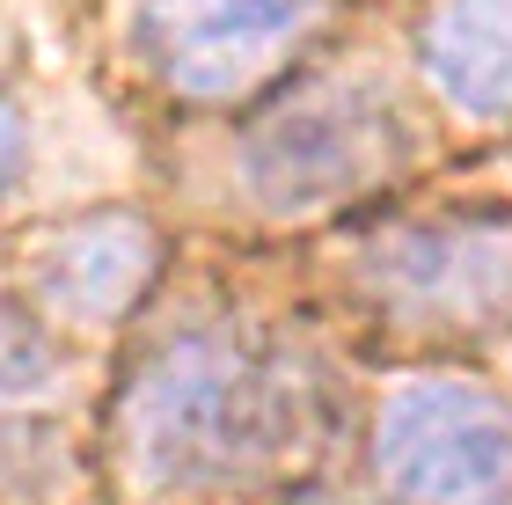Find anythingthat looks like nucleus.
<instances>
[{
    "mask_svg": "<svg viewBox=\"0 0 512 505\" xmlns=\"http://www.w3.org/2000/svg\"><path fill=\"white\" fill-rule=\"evenodd\" d=\"M322 432V381L235 315H183L132 352L110 447L139 491H235L293 469Z\"/></svg>",
    "mask_w": 512,
    "mask_h": 505,
    "instance_id": "obj_1",
    "label": "nucleus"
},
{
    "mask_svg": "<svg viewBox=\"0 0 512 505\" xmlns=\"http://www.w3.org/2000/svg\"><path fill=\"white\" fill-rule=\"evenodd\" d=\"M410 154L417 125L381 81H300L249 118L235 169L271 213H330L374 198Z\"/></svg>",
    "mask_w": 512,
    "mask_h": 505,
    "instance_id": "obj_2",
    "label": "nucleus"
},
{
    "mask_svg": "<svg viewBox=\"0 0 512 505\" xmlns=\"http://www.w3.org/2000/svg\"><path fill=\"white\" fill-rule=\"evenodd\" d=\"M374 476L395 505H512V396L410 374L374 410Z\"/></svg>",
    "mask_w": 512,
    "mask_h": 505,
    "instance_id": "obj_3",
    "label": "nucleus"
},
{
    "mask_svg": "<svg viewBox=\"0 0 512 505\" xmlns=\"http://www.w3.org/2000/svg\"><path fill=\"white\" fill-rule=\"evenodd\" d=\"M352 286L388 330L483 337L512 323V220H395L352 249Z\"/></svg>",
    "mask_w": 512,
    "mask_h": 505,
    "instance_id": "obj_4",
    "label": "nucleus"
},
{
    "mask_svg": "<svg viewBox=\"0 0 512 505\" xmlns=\"http://www.w3.org/2000/svg\"><path fill=\"white\" fill-rule=\"evenodd\" d=\"M322 0H132V44L183 103H242L286 66Z\"/></svg>",
    "mask_w": 512,
    "mask_h": 505,
    "instance_id": "obj_5",
    "label": "nucleus"
},
{
    "mask_svg": "<svg viewBox=\"0 0 512 505\" xmlns=\"http://www.w3.org/2000/svg\"><path fill=\"white\" fill-rule=\"evenodd\" d=\"M161 271V242L139 213H81L44 235V249L30 257V293L52 323H81V330H103V323H125L139 308V293L154 286Z\"/></svg>",
    "mask_w": 512,
    "mask_h": 505,
    "instance_id": "obj_6",
    "label": "nucleus"
},
{
    "mask_svg": "<svg viewBox=\"0 0 512 505\" xmlns=\"http://www.w3.org/2000/svg\"><path fill=\"white\" fill-rule=\"evenodd\" d=\"M417 59L461 110H512V0H439L417 30Z\"/></svg>",
    "mask_w": 512,
    "mask_h": 505,
    "instance_id": "obj_7",
    "label": "nucleus"
},
{
    "mask_svg": "<svg viewBox=\"0 0 512 505\" xmlns=\"http://www.w3.org/2000/svg\"><path fill=\"white\" fill-rule=\"evenodd\" d=\"M315 505H352V498H315Z\"/></svg>",
    "mask_w": 512,
    "mask_h": 505,
    "instance_id": "obj_8",
    "label": "nucleus"
}]
</instances>
